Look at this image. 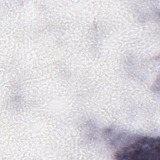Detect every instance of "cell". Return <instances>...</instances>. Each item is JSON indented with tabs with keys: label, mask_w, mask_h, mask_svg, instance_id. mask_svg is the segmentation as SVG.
<instances>
[{
	"label": "cell",
	"mask_w": 160,
	"mask_h": 160,
	"mask_svg": "<svg viewBox=\"0 0 160 160\" xmlns=\"http://www.w3.org/2000/svg\"><path fill=\"white\" fill-rule=\"evenodd\" d=\"M114 158L119 160H159V138L138 137L119 149L114 154Z\"/></svg>",
	"instance_id": "obj_1"
}]
</instances>
